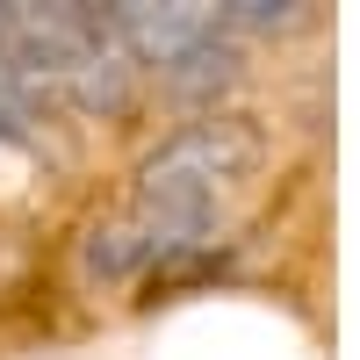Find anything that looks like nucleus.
Here are the masks:
<instances>
[{
  "label": "nucleus",
  "instance_id": "f03ea898",
  "mask_svg": "<svg viewBox=\"0 0 360 360\" xmlns=\"http://www.w3.org/2000/svg\"><path fill=\"white\" fill-rule=\"evenodd\" d=\"M8 37L22 51V65L37 72L44 101H65L86 115H115L137 94V58L123 51L108 8H72V0H22L8 8Z\"/></svg>",
  "mask_w": 360,
  "mask_h": 360
},
{
  "label": "nucleus",
  "instance_id": "20e7f679",
  "mask_svg": "<svg viewBox=\"0 0 360 360\" xmlns=\"http://www.w3.org/2000/svg\"><path fill=\"white\" fill-rule=\"evenodd\" d=\"M44 108H51V101H44L37 72L22 65V51H15V37H8V8H0V137H8V144L37 137Z\"/></svg>",
  "mask_w": 360,
  "mask_h": 360
},
{
  "label": "nucleus",
  "instance_id": "f257e3e1",
  "mask_svg": "<svg viewBox=\"0 0 360 360\" xmlns=\"http://www.w3.org/2000/svg\"><path fill=\"white\" fill-rule=\"evenodd\" d=\"M252 173H259V130L245 115H202V123L173 130L137 166L130 202L94 231L86 274L130 281V274H152V266L202 252L238 217V202L252 195Z\"/></svg>",
  "mask_w": 360,
  "mask_h": 360
},
{
  "label": "nucleus",
  "instance_id": "7ed1b4c3",
  "mask_svg": "<svg viewBox=\"0 0 360 360\" xmlns=\"http://www.w3.org/2000/svg\"><path fill=\"white\" fill-rule=\"evenodd\" d=\"M123 51L137 58V72H159L173 86H209L231 65V22L224 8H202V0H123L108 8Z\"/></svg>",
  "mask_w": 360,
  "mask_h": 360
}]
</instances>
